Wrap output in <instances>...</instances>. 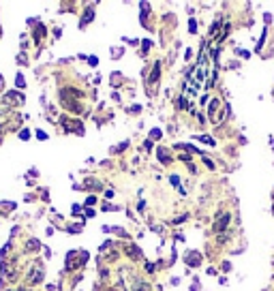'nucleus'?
<instances>
[{"mask_svg":"<svg viewBox=\"0 0 274 291\" xmlns=\"http://www.w3.org/2000/svg\"><path fill=\"white\" fill-rule=\"evenodd\" d=\"M159 75H161V64H154V69H152V73H150V82H159Z\"/></svg>","mask_w":274,"mask_h":291,"instance_id":"obj_6","label":"nucleus"},{"mask_svg":"<svg viewBox=\"0 0 274 291\" xmlns=\"http://www.w3.org/2000/svg\"><path fill=\"white\" fill-rule=\"evenodd\" d=\"M0 141H2V137H0Z\"/></svg>","mask_w":274,"mask_h":291,"instance_id":"obj_16","label":"nucleus"},{"mask_svg":"<svg viewBox=\"0 0 274 291\" xmlns=\"http://www.w3.org/2000/svg\"><path fill=\"white\" fill-rule=\"evenodd\" d=\"M17 86L24 88V77H21V75H17Z\"/></svg>","mask_w":274,"mask_h":291,"instance_id":"obj_15","label":"nucleus"},{"mask_svg":"<svg viewBox=\"0 0 274 291\" xmlns=\"http://www.w3.org/2000/svg\"><path fill=\"white\" fill-rule=\"evenodd\" d=\"M227 223H229V214H223V218H221V221H218V223L214 225V231L218 233V231H221L223 227H227Z\"/></svg>","mask_w":274,"mask_h":291,"instance_id":"obj_4","label":"nucleus"},{"mask_svg":"<svg viewBox=\"0 0 274 291\" xmlns=\"http://www.w3.org/2000/svg\"><path fill=\"white\" fill-rule=\"evenodd\" d=\"M5 103L7 105H21L24 103V96L19 94V92H9V94H5Z\"/></svg>","mask_w":274,"mask_h":291,"instance_id":"obj_1","label":"nucleus"},{"mask_svg":"<svg viewBox=\"0 0 274 291\" xmlns=\"http://www.w3.org/2000/svg\"><path fill=\"white\" fill-rule=\"evenodd\" d=\"M92 17H94V13H92V9H88V13H84V17H82V26H86Z\"/></svg>","mask_w":274,"mask_h":291,"instance_id":"obj_9","label":"nucleus"},{"mask_svg":"<svg viewBox=\"0 0 274 291\" xmlns=\"http://www.w3.org/2000/svg\"><path fill=\"white\" fill-rule=\"evenodd\" d=\"M39 248V240H28L26 242V251H37Z\"/></svg>","mask_w":274,"mask_h":291,"instance_id":"obj_8","label":"nucleus"},{"mask_svg":"<svg viewBox=\"0 0 274 291\" xmlns=\"http://www.w3.org/2000/svg\"><path fill=\"white\" fill-rule=\"evenodd\" d=\"M62 124L66 126V131L71 129L73 133H79V135L84 133V126H82V122H73V120H66V118H62Z\"/></svg>","mask_w":274,"mask_h":291,"instance_id":"obj_2","label":"nucleus"},{"mask_svg":"<svg viewBox=\"0 0 274 291\" xmlns=\"http://www.w3.org/2000/svg\"><path fill=\"white\" fill-rule=\"evenodd\" d=\"M17 62H19V64H26V56L19 54V56H17Z\"/></svg>","mask_w":274,"mask_h":291,"instance_id":"obj_13","label":"nucleus"},{"mask_svg":"<svg viewBox=\"0 0 274 291\" xmlns=\"http://www.w3.org/2000/svg\"><path fill=\"white\" fill-rule=\"evenodd\" d=\"M39 280H43V268L34 265V268H32V274L28 276V283H30V285H34V283H39Z\"/></svg>","mask_w":274,"mask_h":291,"instance_id":"obj_3","label":"nucleus"},{"mask_svg":"<svg viewBox=\"0 0 274 291\" xmlns=\"http://www.w3.org/2000/svg\"><path fill=\"white\" fill-rule=\"evenodd\" d=\"M129 255H131V257H141L139 248H135V246H129Z\"/></svg>","mask_w":274,"mask_h":291,"instance_id":"obj_11","label":"nucleus"},{"mask_svg":"<svg viewBox=\"0 0 274 291\" xmlns=\"http://www.w3.org/2000/svg\"><path fill=\"white\" fill-rule=\"evenodd\" d=\"M186 263L193 265V268H197V265H199V255L197 253H189L186 255Z\"/></svg>","mask_w":274,"mask_h":291,"instance_id":"obj_5","label":"nucleus"},{"mask_svg":"<svg viewBox=\"0 0 274 291\" xmlns=\"http://www.w3.org/2000/svg\"><path fill=\"white\" fill-rule=\"evenodd\" d=\"M135 291H150V285H148V283H139V287Z\"/></svg>","mask_w":274,"mask_h":291,"instance_id":"obj_12","label":"nucleus"},{"mask_svg":"<svg viewBox=\"0 0 274 291\" xmlns=\"http://www.w3.org/2000/svg\"><path fill=\"white\" fill-rule=\"evenodd\" d=\"M19 137H21V139H28V137H30V133H28V131H21V133H19Z\"/></svg>","mask_w":274,"mask_h":291,"instance_id":"obj_14","label":"nucleus"},{"mask_svg":"<svg viewBox=\"0 0 274 291\" xmlns=\"http://www.w3.org/2000/svg\"><path fill=\"white\" fill-rule=\"evenodd\" d=\"M15 208V203H0V212H11Z\"/></svg>","mask_w":274,"mask_h":291,"instance_id":"obj_10","label":"nucleus"},{"mask_svg":"<svg viewBox=\"0 0 274 291\" xmlns=\"http://www.w3.org/2000/svg\"><path fill=\"white\" fill-rule=\"evenodd\" d=\"M156 154H159L161 163H169V154H167V150H165V148H159V150H156Z\"/></svg>","mask_w":274,"mask_h":291,"instance_id":"obj_7","label":"nucleus"}]
</instances>
